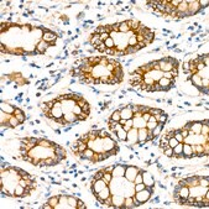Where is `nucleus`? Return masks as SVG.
<instances>
[{
  "label": "nucleus",
  "mask_w": 209,
  "mask_h": 209,
  "mask_svg": "<svg viewBox=\"0 0 209 209\" xmlns=\"http://www.w3.org/2000/svg\"><path fill=\"white\" fill-rule=\"evenodd\" d=\"M89 42H91V45H92L94 48H97V47H98L100 43H103V42L100 41V38H99V35H98V33H96V32H93V33L91 35Z\"/></svg>",
  "instance_id": "21"
},
{
  "label": "nucleus",
  "mask_w": 209,
  "mask_h": 209,
  "mask_svg": "<svg viewBox=\"0 0 209 209\" xmlns=\"http://www.w3.org/2000/svg\"><path fill=\"white\" fill-rule=\"evenodd\" d=\"M182 150H183V142H180L178 145H176L173 147V156L175 157H183Z\"/></svg>",
  "instance_id": "24"
},
{
  "label": "nucleus",
  "mask_w": 209,
  "mask_h": 209,
  "mask_svg": "<svg viewBox=\"0 0 209 209\" xmlns=\"http://www.w3.org/2000/svg\"><path fill=\"white\" fill-rule=\"evenodd\" d=\"M108 37H109V33H108V32H103V33H100V35H99V38H100V41H102V42H104Z\"/></svg>",
  "instance_id": "43"
},
{
  "label": "nucleus",
  "mask_w": 209,
  "mask_h": 209,
  "mask_svg": "<svg viewBox=\"0 0 209 209\" xmlns=\"http://www.w3.org/2000/svg\"><path fill=\"white\" fill-rule=\"evenodd\" d=\"M126 142H129L131 145H139V136H137V129L136 127H131L126 132Z\"/></svg>",
  "instance_id": "5"
},
{
  "label": "nucleus",
  "mask_w": 209,
  "mask_h": 209,
  "mask_svg": "<svg viewBox=\"0 0 209 209\" xmlns=\"http://www.w3.org/2000/svg\"><path fill=\"white\" fill-rule=\"evenodd\" d=\"M42 40L46 41L50 46H52V45L56 42V40H57V35H56L55 32L50 31L48 29H46V31H45V33H43V36H42Z\"/></svg>",
  "instance_id": "9"
},
{
  "label": "nucleus",
  "mask_w": 209,
  "mask_h": 209,
  "mask_svg": "<svg viewBox=\"0 0 209 209\" xmlns=\"http://www.w3.org/2000/svg\"><path fill=\"white\" fill-rule=\"evenodd\" d=\"M160 147H161L162 150H165L166 147H168V137H167V135H166V134L161 137V141H160Z\"/></svg>",
  "instance_id": "31"
},
{
  "label": "nucleus",
  "mask_w": 209,
  "mask_h": 209,
  "mask_svg": "<svg viewBox=\"0 0 209 209\" xmlns=\"http://www.w3.org/2000/svg\"><path fill=\"white\" fill-rule=\"evenodd\" d=\"M108 186V183L105 182L103 178H99V180H92V185H91V189H92V193L93 194H97L99 193L103 188H105Z\"/></svg>",
  "instance_id": "4"
},
{
  "label": "nucleus",
  "mask_w": 209,
  "mask_h": 209,
  "mask_svg": "<svg viewBox=\"0 0 209 209\" xmlns=\"http://www.w3.org/2000/svg\"><path fill=\"white\" fill-rule=\"evenodd\" d=\"M132 127H136V129H141V127H146V121L142 119V116H134L132 118Z\"/></svg>",
  "instance_id": "18"
},
{
  "label": "nucleus",
  "mask_w": 209,
  "mask_h": 209,
  "mask_svg": "<svg viewBox=\"0 0 209 209\" xmlns=\"http://www.w3.org/2000/svg\"><path fill=\"white\" fill-rule=\"evenodd\" d=\"M42 208L43 209H53V207H52L50 203H46V204H43V206H42Z\"/></svg>",
  "instance_id": "47"
},
{
  "label": "nucleus",
  "mask_w": 209,
  "mask_h": 209,
  "mask_svg": "<svg viewBox=\"0 0 209 209\" xmlns=\"http://www.w3.org/2000/svg\"><path fill=\"white\" fill-rule=\"evenodd\" d=\"M162 129H163V124H162V122H158V124L156 125V127L152 130V135H153V137H155V139H157V137L161 135Z\"/></svg>",
  "instance_id": "26"
},
{
  "label": "nucleus",
  "mask_w": 209,
  "mask_h": 209,
  "mask_svg": "<svg viewBox=\"0 0 209 209\" xmlns=\"http://www.w3.org/2000/svg\"><path fill=\"white\" fill-rule=\"evenodd\" d=\"M120 116H121V119H124V120H129V119H132V118H134V111H132V109H131V104L125 105V106L120 108Z\"/></svg>",
  "instance_id": "8"
},
{
  "label": "nucleus",
  "mask_w": 209,
  "mask_h": 209,
  "mask_svg": "<svg viewBox=\"0 0 209 209\" xmlns=\"http://www.w3.org/2000/svg\"><path fill=\"white\" fill-rule=\"evenodd\" d=\"M150 116H151V114L149 113V110H147L146 113H144V114H142V119H144V120H145L146 122L149 121V119H150Z\"/></svg>",
  "instance_id": "45"
},
{
  "label": "nucleus",
  "mask_w": 209,
  "mask_h": 209,
  "mask_svg": "<svg viewBox=\"0 0 209 209\" xmlns=\"http://www.w3.org/2000/svg\"><path fill=\"white\" fill-rule=\"evenodd\" d=\"M77 104L82 108V110H83L87 115H89V113H91V105H89V103L86 100V98H83L81 94H78V98H77Z\"/></svg>",
  "instance_id": "11"
},
{
  "label": "nucleus",
  "mask_w": 209,
  "mask_h": 209,
  "mask_svg": "<svg viewBox=\"0 0 209 209\" xmlns=\"http://www.w3.org/2000/svg\"><path fill=\"white\" fill-rule=\"evenodd\" d=\"M158 68L161 72H171L173 69H178V61L172 57H163L161 60H157Z\"/></svg>",
  "instance_id": "1"
},
{
  "label": "nucleus",
  "mask_w": 209,
  "mask_h": 209,
  "mask_svg": "<svg viewBox=\"0 0 209 209\" xmlns=\"http://www.w3.org/2000/svg\"><path fill=\"white\" fill-rule=\"evenodd\" d=\"M182 155H183V158H192V157H194V155H193V151H192V146H191V144H186V142H183V150H182Z\"/></svg>",
  "instance_id": "17"
},
{
  "label": "nucleus",
  "mask_w": 209,
  "mask_h": 209,
  "mask_svg": "<svg viewBox=\"0 0 209 209\" xmlns=\"http://www.w3.org/2000/svg\"><path fill=\"white\" fill-rule=\"evenodd\" d=\"M0 109H1V111H5V113H7V114H14V111H15V106L11 104H9V103H5V102H1L0 103Z\"/></svg>",
  "instance_id": "20"
},
{
  "label": "nucleus",
  "mask_w": 209,
  "mask_h": 209,
  "mask_svg": "<svg viewBox=\"0 0 209 209\" xmlns=\"http://www.w3.org/2000/svg\"><path fill=\"white\" fill-rule=\"evenodd\" d=\"M120 119H121V116H120V109H116V110H114V111L111 113L109 120H113V121H118V122H119Z\"/></svg>",
  "instance_id": "28"
},
{
  "label": "nucleus",
  "mask_w": 209,
  "mask_h": 209,
  "mask_svg": "<svg viewBox=\"0 0 209 209\" xmlns=\"http://www.w3.org/2000/svg\"><path fill=\"white\" fill-rule=\"evenodd\" d=\"M55 209H71L69 208V204H68V196L60 194L58 204L56 206V208Z\"/></svg>",
  "instance_id": "15"
},
{
  "label": "nucleus",
  "mask_w": 209,
  "mask_h": 209,
  "mask_svg": "<svg viewBox=\"0 0 209 209\" xmlns=\"http://www.w3.org/2000/svg\"><path fill=\"white\" fill-rule=\"evenodd\" d=\"M134 198L132 197H125V202H124V208H134Z\"/></svg>",
  "instance_id": "29"
},
{
  "label": "nucleus",
  "mask_w": 209,
  "mask_h": 209,
  "mask_svg": "<svg viewBox=\"0 0 209 209\" xmlns=\"http://www.w3.org/2000/svg\"><path fill=\"white\" fill-rule=\"evenodd\" d=\"M142 182V170H140V172L136 175V177H135V180H134V183L136 185V183H141Z\"/></svg>",
  "instance_id": "40"
},
{
  "label": "nucleus",
  "mask_w": 209,
  "mask_h": 209,
  "mask_svg": "<svg viewBox=\"0 0 209 209\" xmlns=\"http://www.w3.org/2000/svg\"><path fill=\"white\" fill-rule=\"evenodd\" d=\"M48 47H50V45L41 38V40L37 42V45L35 46V51L37 52V55H43V53H46V51H47Z\"/></svg>",
  "instance_id": "12"
},
{
  "label": "nucleus",
  "mask_w": 209,
  "mask_h": 209,
  "mask_svg": "<svg viewBox=\"0 0 209 209\" xmlns=\"http://www.w3.org/2000/svg\"><path fill=\"white\" fill-rule=\"evenodd\" d=\"M87 207H86V204L81 201V199H78V204H77V209H86Z\"/></svg>",
  "instance_id": "46"
},
{
  "label": "nucleus",
  "mask_w": 209,
  "mask_h": 209,
  "mask_svg": "<svg viewBox=\"0 0 209 209\" xmlns=\"http://www.w3.org/2000/svg\"><path fill=\"white\" fill-rule=\"evenodd\" d=\"M68 204L71 209H77V204H78V198L73 197V196H68Z\"/></svg>",
  "instance_id": "27"
},
{
  "label": "nucleus",
  "mask_w": 209,
  "mask_h": 209,
  "mask_svg": "<svg viewBox=\"0 0 209 209\" xmlns=\"http://www.w3.org/2000/svg\"><path fill=\"white\" fill-rule=\"evenodd\" d=\"M181 1H182V0H171V1H170V4H171L173 7H177V6L181 4Z\"/></svg>",
  "instance_id": "44"
},
{
  "label": "nucleus",
  "mask_w": 209,
  "mask_h": 209,
  "mask_svg": "<svg viewBox=\"0 0 209 209\" xmlns=\"http://www.w3.org/2000/svg\"><path fill=\"white\" fill-rule=\"evenodd\" d=\"M96 196V198L102 203V204H105V202L111 197V192H110V187L109 186H106L105 188H103L99 193H97V194H94Z\"/></svg>",
  "instance_id": "6"
},
{
  "label": "nucleus",
  "mask_w": 209,
  "mask_h": 209,
  "mask_svg": "<svg viewBox=\"0 0 209 209\" xmlns=\"http://www.w3.org/2000/svg\"><path fill=\"white\" fill-rule=\"evenodd\" d=\"M115 134L118 135L119 141H126V131L122 129V126H120V127L115 131Z\"/></svg>",
  "instance_id": "25"
},
{
  "label": "nucleus",
  "mask_w": 209,
  "mask_h": 209,
  "mask_svg": "<svg viewBox=\"0 0 209 209\" xmlns=\"http://www.w3.org/2000/svg\"><path fill=\"white\" fill-rule=\"evenodd\" d=\"M142 182L145 183V186H146V187H151V186H153V185H155L152 176H151L150 173L145 172V171H142Z\"/></svg>",
  "instance_id": "19"
},
{
  "label": "nucleus",
  "mask_w": 209,
  "mask_h": 209,
  "mask_svg": "<svg viewBox=\"0 0 209 209\" xmlns=\"http://www.w3.org/2000/svg\"><path fill=\"white\" fill-rule=\"evenodd\" d=\"M208 130H209L208 120H206V121H203V124H202V127H201V135L208 136Z\"/></svg>",
  "instance_id": "30"
},
{
  "label": "nucleus",
  "mask_w": 209,
  "mask_h": 209,
  "mask_svg": "<svg viewBox=\"0 0 209 209\" xmlns=\"http://www.w3.org/2000/svg\"><path fill=\"white\" fill-rule=\"evenodd\" d=\"M199 186H202V187H208V176H206V178L199 176Z\"/></svg>",
  "instance_id": "39"
},
{
  "label": "nucleus",
  "mask_w": 209,
  "mask_h": 209,
  "mask_svg": "<svg viewBox=\"0 0 209 209\" xmlns=\"http://www.w3.org/2000/svg\"><path fill=\"white\" fill-rule=\"evenodd\" d=\"M121 126H122V129H124V130L127 132V131H129V130L132 127V119H129V120H126V121H125V124H124V125H121Z\"/></svg>",
  "instance_id": "35"
},
{
  "label": "nucleus",
  "mask_w": 209,
  "mask_h": 209,
  "mask_svg": "<svg viewBox=\"0 0 209 209\" xmlns=\"http://www.w3.org/2000/svg\"><path fill=\"white\" fill-rule=\"evenodd\" d=\"M178 144H180V142L176 140V137H175V136L168 137V147H172V149H173V147H175L176 145H178Z\"/></svg>",
  "instance_id": "37"
},
{
  "label": "nucleus",
  "mask_w": 209,
  "mask_h": 209,
  "mask_svg": "<svg viewBox=\"0 0 209 209\" xmlns=\"http://www.w3.org/2000/svg\"><path fill=\"white\" fill-rule=\"evenodd\" d=\"M104 170H105V173H104V176H103V180H104L105 182L109 185V183H110V181L113 180V175H111V172L106 171V168H104Z\"/></svg>",
  "instance_id": "34"
},
{
  "label": "nucleus",
  "mask_w": 209,
  "mask_h": 209,
  "mask_svg": "<svg viewBox=\"0 0 209 209\" xmlns=\"http://www.w3.org/2000/svg\"><path fill=\"white\" fill-rule=\"evenodd\" d=\"M12 115H14V116H15V118H16V119H17V120L20 121V124H22V122H24V121L26 120V116H25V113H24V111H22V110H21L20 108H16Z\"/></svg>",
  "instance_id": "22"
},
{
  "label": "nucleus",
  "mask_w": 209,
  "mask_h": 209,
  "mask_svg": "<svg viewBox=\"0 0 209 209\" xmlns=\"http://www.w3.org/2000/svg\"><path fill=\"white\" fill-rule=\"evenodd\" d=\"M201 9L202 7L199 5V1H188V14H189V16L197 14Z\"/></svg>",
  "instance_id": "13"
},
{
  "label": "nucleus",
  "mask_w": 209,
  "mask_h": 209,
  "mask_svg": "<svg viewBox=\"0 0 209 209\" xmlns=\"http://www.w3.org/2000/svg\"><path fill=\"white\" fill-rule=\"evenodd\" d=\"M140 172V168L136 166H125V175L124 177L129 181V182H134L136 175Z\"/></svg>",
  "instance_id": "3"
},
{
  "label": "nucleus",
  "mask_w": 209,
  "mask_h": 209,
  "mask_svg": "<svg viewBox=\"0 0 209 209\" xmlns=\"http://www.w3.org/2000/svg\"><path fill=\"white\" fill-rule=\"evenodd\" d=\"M111 175H113V177H124V175H125V166L124 165H114Z\"/></svg>",
  "instance_id": "16"
},
{
  "label": "nucleus",
  "mask_w": 209,
  "mask_h": 209,
  "mask_svg": "<svg viewBox=\"0 0 209 209\" xmlns=\"http://www.w3.org/2000/svg\"><path fill=\"white\" fill-rule=\"evenodd\" d=\"M103 43H104L105 48H115V43H114V40H113V38H111L110 36H109V37H108V38L105 40Z\"/></svg>",
  "instance_id": "33"
},
{
  "label": "nucleus",
  "mask_w": 209,
  "mask_h": 209,
  "mask_svg": "<svg viewBox=\"0 0 209 209\" xmlns=\"http://www.w3.org/2000/svg\"><path fill=\"white\" fill-rule=\"evenodd\" d=\"M151 193H152V187H146L145 189H142V191H140V192H136L135 196H134V198H135L140 204H144V203H146V202L150 199Z\"/></svg>",
  "instance_id": "2"
},
{
  "label": "nucleus",
  "mask_w": 209,
  "mask_h": 209,
  "mask_svg": "<svg viewBox=\"0 0 209 209\" xmlns=\"http://www.w3.org/2000/svg\"><path fill=\"white\" fill-rule=\"evenodd\" d=\"M157 124H158L157 121H147V122H146V129L150 130V131H152V130L156 127Z\"/></svg>",
  "instance_id": "38"
},
{
  "label": "nucleus",
  "mask_w": 209,
  "mask_h": 209,
  "mask_svg": "<svg viewBox=\"0 0 209 209\" xmlns=\"http://www.w3.org/2000/svg\"><path fill=\"white\" fill-rule=\"evenodd\" d=\"M19 125H20V121H19V120H17V119H16V118L11 114L10 119L7 120V122H6L4 126H7V127H12V129H14V127H16V126H19Z\"/></svg>",
  "instance_id": "23"
},
{
  "label": "nucleus",
  "mask_w": 209,
  "mask_h": 209,
  "mask_svg": "<svg viewBox=\"0 0 209 209\" xmlns=\"http://www.w3.org/2000/svg\"><path fill=\"white\" fill-rule=\"evenodd\" d=\"M58 201H60V196H53V197H51V198L47 199V203H50L53 207V209H55L56 206L58 204Z\"/></svg>",
  "instance_id": "32"
},
{
  "label": "nucleus",
  "mask_w": 209,
  "mask_h": 209,
  "mask_svg": "<svg viewBox=\"0 0 209 209\" xmlns=\"http://www.w3.org/2000/svg\"><path fill=\"white\" fill-rule=\"evenodd\" d=\"M163 153L167 156V157H172L173 156V149L172 147H166L163 150Z\"/></svg>",
  "instance_id": "42"
},
{
  "label": "nucleus",
  "mask_w": 209,
  "mask_h": 209,
  "mask_svg": "<svg viewBox=\"0 0 209 209\" xmlns=\"http://www.w3.org/2000/svg\"><path fill=\"white\" fill-rule=\"evenodd\" d=\"M30 193H31V191H29V189H26L25 187L17 185V186L15 187V189H14L12 197H15V198H25V197L30 196Z\"/></svg>",
  "instance_id": "7"
},
{
  "label": "nucleus",
  "mask_w": 209,
  "mask_h": 209,
  "mask_svg": "<svg viewBox=\"0 0 209 209\" xmlns=\"http://www.w3.org/2000/svg\"><path fill=\"white\" fill-rule=\"evenodd\" d=\"M145 188H146V186H145L144 182L136 183V185H135V193H136V192H140V191H142V189H145Z\"/></svg>",
  "instance_id": "41"
},
{
  "label": "nucleus",
  "mask_w": 209,
  "mask_h": 209,
  "mask_svg": "<svg viewBox=\"0 0 209 209\" xmlns=\"http://www.w3.org/2000/svg\"><path fill=\"white\" fill-rule=\"evenodd\" d=\"M63 119H64V124H76L78 122V118L74 113L72 111H67L63 114Z\"/></svg>",
  "instance_id": "14"
},
{
  "label": "nucleus",
  "mask_w": 209,
  "mask_h": 209,
  "mask_svg": "<svg viewBox=\"0 0 209 209\" xmlns=\"http://www.w3.org/2000/svg\"><path fill=\"white\" fill-rule=\"evenodd\" d=\"M137 136H139V145L142 146V144L149 141V130L146 127L137 129Z\"/></svg>",
  "instance_id": "10"
},
{
  "label": "nucleus",
  "mask_w": 209,
  "mask_h": 209,
  "mask_svg": "<svg viewBox=\"0 0 209 209\" xmlns=\"http://www.w3.org/2000/svg\"><path fill=\"white\" fill-rule=\"evenodd\" d=\"M175 137H176V140H177L178 142H183V141H185V137L182 136L180 129H178V130H175Z\"/></svg>",
  "instance_id": "36"
}]
</instances>
